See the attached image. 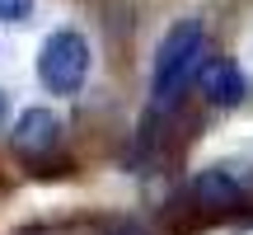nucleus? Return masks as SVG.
Here are the masks:
<instances>
[{
	"instance_id": "423d86ee",
	"label": "nucleus",
	"mask_w": 253,
	"mask_h": 235,
	"mask_svg": "<svg viewBox=\"0 0 253 235\" xmlns=\"http://www.w3.org/2000/svg\"><path fill=\"white\" fill-rule=\"evenodd\" d=\"M33 14V0H0V24H19Z\"/></svg>"
},
{
	"instance_id": "f257e3e1",
	"label": "nucleus",
	"mask_w": 253,
	"mask_h": 235,
	"mask_svg": "<svg viewBox=\"0 0 253 235\" xmlns=\"http://www.w3.org/2000/svg\"><path fill=\"white\" fill-rule=\"evenodd\" d=\"M202 57H207V28L202 19H178L155 47V71H150V94L155 104H173L178 90L197 75Z\"/></svg>"
},
{
	"instance_id": "6e6552de",
	"label": "nucleus",
	"mask_w": 253,
	"mask_h": 235,
	"mask_svg": "<svg viewBox=\"0 0 253 235\" xmlns=\"http://www.w3.org/2000/svg\"><path fill=\"white\" fill-rule=\"evenodd\" d=\"M118 235H145V231H136V226H122V231H118Z\"/></svg>"
},
{
	"instance_id": "7ed1b4c3",
	"label": "nucleus",
	"mask_w": 253,
	"mask_h": 235,
	"mask_svg": "<svg viewBox=\"0 0 253 235\" xmlns=\"http://www.w3.org/2000/svg\"><path fill=\"white\" fill-rule=\"evenodd\" d=\"M56 141H61V118L52 109H24L14 122V132H9V146H14L19 160H47V155L56 151Z\"/></svg>"
},
{
	"instance_id": "0eeeda50",
	"label": "nucleus",
	"mask_w": 253,
	"mask_h": 235,
	"mask_svg": "<svg viewBox=\"0 0 253 235\" xmlns=\"http://www.w3.org/2000/svg\"><path fill=\"white\" fill-rule=\"evenodd\" d=\"M5 118H9V94L0 90V127H5Z\"/></svg>"
},
{
	"instance_id": "f03ea898",
	"label": "nucleus",
	"mask_w": 253,
	"mask_h": 235,
	"mask_svg": "<svg viewBox=\"0 0 253 235\" xmlns=\"http://www.w3.org/2000/svg\"><path fill=\"white\" fill-rule=\"evenodd\" d=\"M38 80H42L47 94H61V99L80 94L84 80H89V38L80 28L47 33L42 47H38Z\"/></svg>"
},
{
	"instance_id": "39448f33",
	"label": "nucleus",
	"mask_w": 253,
	"mask_h": 235,
	"mask_svg": "<svg viewBox=\"0 0 253 235\" xmlns=\"http://www.w3.org/2000/svg\"><path fill=\"white\" fill-rule=\"evenodd\" d=\"M239 193H244V183H239L225 165H211V170H202L197 179H192V198H197L202 207H230V202H239Z\"/></svg>"
},
{
	"instance_id": "20e7f679",
	"label": "nucleus",
	"mask_w": 253,
	"mask_h": 235,
	"mask_svg": "<svg viewBox=\"0 0 253 235\" xmlns=\"http://www.w3.org/2000/svg\"><path fill=\"white\" fill-rule=\"evenodd\" d=\"M197 85H202V94H207L216 109H235V104L249 94V80H244V71H239L235 57H202Z\"/></svg>"
}]
</instances>
